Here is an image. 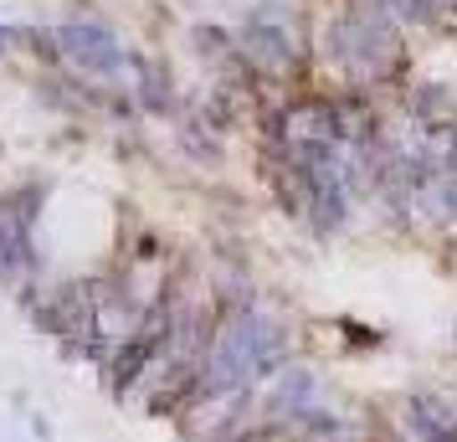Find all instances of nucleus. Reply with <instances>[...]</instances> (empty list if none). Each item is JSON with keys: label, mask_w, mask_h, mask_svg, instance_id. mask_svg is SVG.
Listing matches in <instances>:
<instances>
[{"label": "nucleus", "mask_w": 457, "mask_h": 442, "mask_svg": "<svg viewBox=\"0 0 457 442\" xmlns=\"http://www.w3.org/2000/svg\"><path fill=\"white\" fill-rule=\"evenodd\" d=\"M283 360V324L268 319L252 304H237L216 329L201 365H195V391L190 396H206V391H242L252 380H268Z\"/></svg>", "instance_id": "nucleus-1"}, {"label": "nucleus", "mask_w": 457, "mask_h": 442, "mask_svg": "<svg viewBox=\"0 0 457 442\" xmlns=\"http://www.w3.org/2000/svg\"><path fill=\"white\" fill-rule=\"evenodd\" d=\"M329 57L350 78H360V83L386 78L395 67V31L386 21V11H350V16H339L329 31Z\"/></svg>", "instance_id": "nucleus-2"}, {"label": "nucleus", "mask_w": 457, "mask_h": 442, "mask_svg": "<svg viewBox=\"0 0 457 442\" xmlns=\"http://www.w3.org/2000/svg\"><path fill=\"white\" fill-rule=\"evenodd\" d=\"M298 0H262L247 21V57L262 72H288L298 63Z\"/></svg>", "instance_id": "nucleus-3"}, {"label": "nucleus", "mask_w": 457, "mask_h": 442, "mask_svg": "<svg viewBox=\"0 0 457 442\" xmlns=\"http://www.w3.org/2000/svg\"><path fill=\"white\" fill-rule=\"evenodd\" d=\"M57 46H62L83 72H93V78L119 72V67L129 63L124 46H119V37H113L108 26H98V21H67V26H57Z\"/></svg>", "instance_id": "nucleus-4"}, {"label": "nucleus", "mask_w": 457, "mask_h": 442, "mask_svg": "<svg viewBox=\"0 0 457 442\" xmlns=\"http://www.w3.org/2000/svg\"><path fill=\"white\" fill-rule=\"evenodd\" d=\"M31 268V211L0 206V283H16Z\"/></svg>", "instance_id": "nucleus-5"}, {"label": "nucleus", "mask_w": 457, "mask_h": 442, "mask_svg": "<svg viewBox=\"0 0 457 442\" xmlns=\"http://www.w3.org/2000/svg\"><path fill=\"white\" fill-rule=\"evenodd\" d=\"M309 401H313V376L309 371H283L278 386L262 401V417L283 421V417H309Z\"/></svg>", "instance_id": "nucleus-6"}, {"label": "nucleus", "mask_w": 457, "mask_h": 442, "mask_svg": "<svg viewBox=\"0 0 457 442\" xmlns=\"http://www.w3.org/2000/svg\"><path fill=\"white\" fill-rule=\"evenodd\" d=\"M0 52H5V31H0Z\"/></svg>", "instance_id": "nucleus-7"}]
</instances>
